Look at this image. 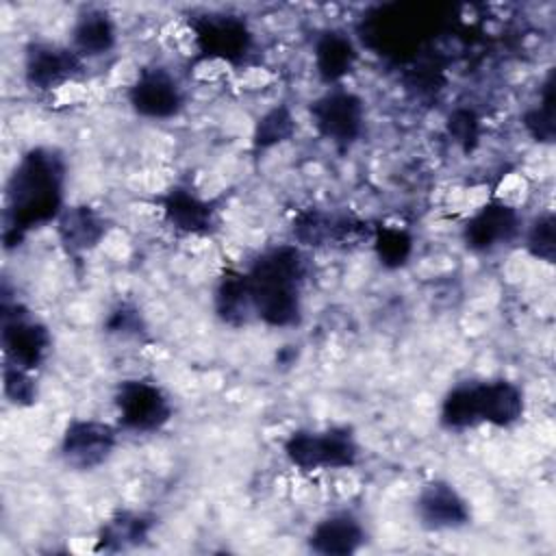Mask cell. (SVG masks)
<instances>
[{
  "label": "cell",
  "instance_id": "obj_1",
  "mask_svg": "<svg viewBox=\"0 0 556 556\" xmlns=\"http://www.w3.org/2000/svg\"><path fill=\"white\" fill-rule=\"evenodd\" d=\"M67 161L52 146L28 148L13 165L4 185L2 243L20 248L24 239L48 224H54L65 204Z\"/></svg>",
  "mask_w": 556,
  "mask_h": 556
},
{
  "label": "cell",
  "instance_id": "obj_2",
  "mask_svg": "<svg viewBox=\"0 0 556 556\" xmlns=\"http://www.w3.org/2000/svg\"><path fill=\"white\" fill-rule=\"evenodd\" d=\"M308 269L306 250L298 243H276L256 254L245 269L254 319L278 330L300 326Z\"/></svg>",
  "mask_w": 556,
  "mask_h": 556
},
{
  "label": "cell",
  "instance_id": "obj_3",
  "mask_svg": "<svg viewBox=\"0 0 556 556\" xmlns=\"http://www.w3.org/2000/svg\"><path fill=\"white\" fill-rule=\"evenodd\" d=\"M526 413L523 389L508 378L463 380L452 384L439 404V424L460 432L489 424L495 428L515 426Z\"/></svg>",
  "mask_w": 556,
  "mask_h": 556
},
{
  "label": "cell",
  "instance_id": "obj_4",
  "mask_svg": "<svg viewBox=\"0 0 556 556\" xmlns=\"http://www.w3.org/2000/svg\"><path fill=\"white\" fill-rule=\"evenodd\" d=\"M282 452L304 473L352 469L361 460V443L350 426L298 428L285 439Z\"/></svg>",
  "mask_w": 556,
  "mask_h": 556
},
{
  "label": "cell",
  "instance_id": "obj_5",
  "mask_svg": "<svg viewBox=\"0 0 556 556\" xmlns=\"http://www.w3.org/2000/svg\"><path fill=\"white\" fill-rule=\"evenodd\" d=\"M0 345L2 363L39 371L52 352L50 328L17 298L9 295L2 287V313H0Z\"/></svg>",
  "mask_w": 556,
  "mask_h": 556
},
{
  "label": "cell",
  "instance_id": "obj_6",
  "mask_svg": "<svg viewBox=\"0 0 556 556\" xmlns=\"http://www.w3.org/2000/svg\"><path fill=\"white\" fill-rule=\"evenodd\" d=\"M115 424L132 434H156L174 417L169 393L152 378H124L113 389Z\"/></svg>",
  "mask_w": 556,
  "mask_h": 556
},
{
  "label": "cell",
  "instance_id": "obj_7",
  "mask_svg": "<svg viewBox=\"0 0 556 556\" xmlns=\"http://www.w3.org/2000/svg\"><path fill=\"white\" fill-rule=\"evenodd\" d=\"M308 115L317 135L343 154L363 137L367 109L365 100L356 91L334 85L308 104Z\"/></svg>",
  "mask_w": 556,
  "mask_h": 556
},
{
  "label": "cell",
  "instance_id": "obj_8",
  "mask_svg": "<svg viewBox=\"0 0 556 556\" xmlns=\"http://www.w3.org/2000/svg\"><path fill=\"white\" fill-rule=\"evenodd\" d=\"M293 243L304 250L319 248H356L371 241L374 224L358 217L352 211H330L319 206H306L295 213L291 222Z\"/></svg>",
  "mask_w": 556,
  "mask_h": 556
},
{
  "label": "cell",
  "instance_id": "obj_9",
  "mask_svg": "<svg viewBox=\"0 0 556 556\" xmlns=\"http://www.w3.org/2000/svg\"><path fill=\"white\" fill-rule=\"evenodd\" d=\"M193 43L204 59L239 67L254 48V30L248 20L230 11H202L189 15Z\"/></svg>",
  "mask_w": 556,
  "mask_h": 556
},
{
  "label": "cell",
  "instance_id": "obj_10",
  "mask_svg": "<svg viewBox=\"0 0 556 556\" xmlns=\"http://www.w3.org/2000/svg\"><path fill=\"white\" fill-rule=\"evenodd\" d=\"M119 426L91 417H74L59 439V456L72 471H93L109 463L117 443Z\"/></svg>",
  "mask_w": 556,
  "mask_h": 556
},
{
  "label": "cell",
  "instance_id": "obj_11",
  "mask_svg": "<svg viewBox=\"0 0 556 556\" xmlns=\"http://www.w3.org/2000/svg\"><path fill=\"white\" fill-rule=\"evenodd\" d=\"M126 100L139 117L154 122L178 117L187 104L185 89L176 74L159 63L143 65L137 72L126 89Z\"/></svg>",
  "mask_w": 556,
  "mask_h": 556
},
{
  "label": "cell",
  "instance_id": "obj_12",
  "mask_svg": "<svg viewBox=\"0 0 556 556\" xmlns=\"http://www.w3.org/2000/svg\"><path fill=\"white\" fill-rule=\"evenodd\" d=\"M87 61L78 56L70 43L33 39L24 46L22 74L33 91H52L83 78Z\"/></svg>",
  "mask_w": 556,
  "mask_h": 556
},
{
  "label": "cell",
  "instance_id": "obj_13",
  "mask_svg": "<svg viewBox=\"0 0 556 556\" xmlns=\"http://www.w3.org/2000/svg\"><path fill=\"white\" fill-rule=\"evenodd\" d=\"M417 523L428 532L460 530L471 523V508L465 495L443 478H432L421 484L413 502Z\"/></svg>",
  "mask_w": 556,
  "mask_h": 556
},
{
  "label": "cell",
  "instance_id": "obj_14",
  "mask_svg": "<svg viewBox=\"0 0 556 556\" xmlns=\"http://www.w3.org/2000/svg\"><path fill=\"white\" fill-rule=\"evenodd\" d=\"M521 228L523 222L519 211L513 204L493 198L476 208V213L465 222L460 237L467 250L476 254H489L502 245L513 243L521 235Z\"/></svg>",
  "mask_w": 556,
  "mask_h": 556
},
{
  "label": "cell",
  "instance_id": "obj_15",
  "mask_svg": "<svg viewBox=\"0 0 556 556\" xmlns=\"http://www.w3.org/2000/svg\"><path fill=\"white\" fill-rule=\"evenodd\" d=\"M156 204L163 222L176 232L206 237L217 230L215 202L202 198L187 185H172L156 195Z\"/></svg>",
  "mask_w": 556,
  "mask_h": 556
},
{
  "label": "cell",
  "instance_id": "obj_16",
  "mask_svg": "<svg viewBox=\"0 0 556 556\" xmlns=\"http://www.w3.org/2000/svg\"><path fill=\"white\" fill-rule=\"evenodd\" d=\"M56 239L67 256L80 258L109 235V217L91 204H67L54 222Z\"/></svg>",
  "mask_w": 556,
  "mask_h": 556
},
{
  "label": "cell",
  "instance_id": "obj_17",
  "mask_svg": "<svg viewBox=\"0 0 556 556\" xmlns=\"http://www.w3.org/2000/svg\"><path fill=\"white\" fill-rule=\"evenodd\" d=\"M367 541L361 517L352 510H332L324 515L308 532L306 547L319 556H352Z\"/></svg>",
  "mask_w": 556,
  "mask_h": 556
},
{
  "label": "cell",
  "instance_id": "obj_18",
  "mask_svg": "<svg viewBox=\"0 0 556 556\" xmlns=\"http://www.w3.org/2000/svg\"><path fill=\"white\" fill-rule=\"evenodd\" d=\"M358 63V48L343 28H324L313 41V65L328 87L341 85Z\"/></svg>",
  "mask_w": 556,
  "mask_h": 556
},
{
  "label": "cell",
  "instance_id": "obj_19",
  "mask_svg": "<svg viewBox=\"0 0 556 556\" xmlns=\"http://www.w3.org/2000/svg\"><path fill=\"white\" fill-rule=\"evenodd\" d=\"M117 46V24L106 9L85 7L76 13L70 28V48L83 56L100 59Z\"/></svg>",
  "mask_w": 556,
  "mask_h": 556
},
{
  "label": "cell",
  "instance_id": "obj_20",
  "mask_svg": "<svg viewBox=\"0 0 556 556\" xmlns=\"http://www.w3.org/2000/svg\"><path fill=\"white\" fill-rule=\"evenodd\" d=\"M156 526V517L146 510L119 508L106 517L96 532V552H126L143 545Z\"/></svg>",
  "mask_w": 556,
  "mask_h": 556
},
{
  "label": "cell",
  "instance_id": "obj_21",
  "mask_svg": "<svg viewBox=\"0 0 556 556\" xmlns=\"http://www.w3.org/2000/svg\"><path fill=\"white\" fill-rule=\"evenodd\" d=\"M213 311L226 326L241 328L254 319L252 293L245 271L226 269L213 291Z\"/></svg>",
  "mask_w": 556,
  "mask_h": 556
},
{
  "label": "cell",
  "instance_id": "obj_22",
  "mask_svg": "<svg viewBox=\"0 0 556 556\" xmlns=\"http://www.w3.org/2000/svg\"><path fill=\"white\" fill-rule=\"evenodd\" d=\"M295 117L287 102H278L263 111L252 128V152L263 154L295 135Z\"/></svg>",
  "mask_w": 556,
  "mask_h": 556
},
{
  "label": "cell",
  "instance_id": "obj_23",
  "mask_svg": "<svg viewBox=\"0 0 556 556\" xmlns=\"http://www.w3.org/2000/svg\"><path fill=\"white\" fill-rule=\"evenodd\" d=\"M369 243L374 248L378 263L384 269H402L410 261L415 250L413 235L402 226H387V224L374 226V235Z\"/></svg>",
  "mask_w": 556,
  "mask_h": 556
},
{
  "label": "cell",
  "instance_id": "obj_24",
  "mask_svg": "<svg viewBox=\"0 0 556 556\" xmlns=\"http://www.w3.org/2000/svg\"><path fill=\"white\" fill-rule=\"evenodd\" d=\"M556 104H554V67L547 70L545 80L541 85L539 102L523 111L521 126L536 143H554L556 139V122H554Z\"/></svg>",
  "mask_w": 556,
  "mask_h": 556
},
{
  "label": "cell",
  "instance_id": "obj_25",
  "mask_svg": "<svg viewBox=\"0 0 556 556\" xmlns=\"http://www.w3.org/2000/svg\"><path fill=\"white\" fill-rule=\"evenodd\" d=\"M102 328L106 334L117 339H135V341L148 339L146 317L141 308L130 300H119L117 304H113L104 317Z\"/></svg>",
  "mask_w": 556,
  "mask_h": 556
},
{
  "label": "cell",
  "instance_id": "obj_26",
  "mask_svg": "<svg viewBox=\"0 0 556 556\" xmlns=\"http://www.w3.org/2000/svg\"><path fill=\"white\" fill-rule=\"evenodd\" d=\"M523 245L530 256L543 263H554L556 258V217L552 211L539 213L526 228Z\"/></svg>",
  "mask_w": 556,
  "mask_h": 556
},
{
  "label": "cell",
  "instance_id": "obj_27",
  "mask_svg": "<svg viewBox=\"0 0 556 556\" xmlns=\"http://www.w3.org/2000/svg\"><path fill=\"white\" fill-rule=\"evenodd\" d=\"M2 391L4 397L17 408L33 406L39 397L37 374L11 363H2Z\"/></svg>",
  "mask_w": 556,
  "mask_h": 556
},
{
  "label": "cell",
  "instance_id": "obj_28",
  "mask_svg": "<svg viewBox=\"0 0 556 556\" xmlns=\"http://www.w3.org/2000/svg\"><path fill=\"white\" fill-rule=\"evenodd\" d=\"M447 132L452 135V139L465 150L469 152L480 137V117L473 109L467 106H458L450 113L447 117Z\"/></svg>",
  "mask_w": 556,
  "mask_h": 556
}]
</instances>
